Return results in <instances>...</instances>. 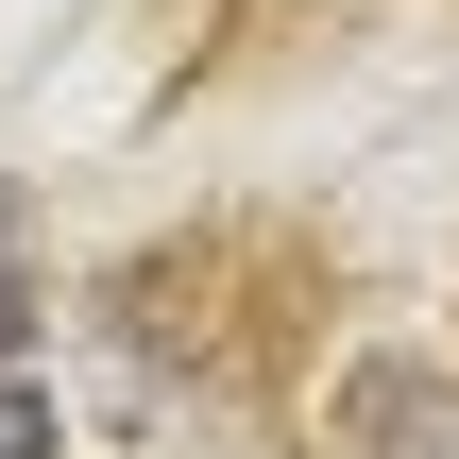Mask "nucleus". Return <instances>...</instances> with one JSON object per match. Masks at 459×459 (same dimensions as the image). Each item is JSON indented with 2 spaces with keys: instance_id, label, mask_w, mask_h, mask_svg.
<instances>
[{
  "instance_id": "obj_1",
  "label": "nucleus",
  "mask_w": 459,
  "mask_h": 459,
  "mask_svg": "<svg viewBox=\"0 0 459 459\" xmlns=\"http://www.w3.org/2000/svg\"><path fill=\"white\" fill-rule=\"evenodd\" d=\"M0 459H51V392H34L17 358H0Z\"/></svg>"
}]
</instances>
